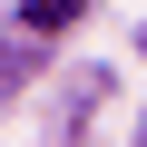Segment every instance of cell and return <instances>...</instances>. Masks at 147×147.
<instances>
[{"instance_id":"cell-1","label":"cell","mask_w":147,"mask_h":147,"mask_svg":"<svg viewBox=\"0 0 147 147\" xmlns=\"http://www.w3.org/2000/svg\"><path fill=\"white\" fill-rule=\"evenodd\" d=\"M79 10H88V0H30L20 20H30V30H69V20H79Z\"/></svg>"}]
</instances>
